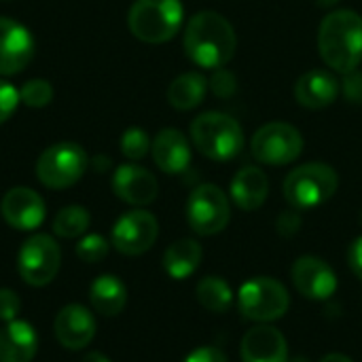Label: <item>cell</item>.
<instances>
[{"mask_svg":"<svg viewBox=\"0 0 362 362\" xmlns=\"http://www.w3.org/2000/svg\"><path fill=\"white\" fill-rule=\"evenodd\" d=\"M208 87V78L202 72H185L170 83L168 102L176 110H193L204 102Z\"/></svg>","mask_w":362,"mask_h":362,"instance_id":"cb8c5ba5","label":"cell"},{"mask_svg":"<svg viewBox=\"0 0 362 362\" xmlns=\"http://www.w3.org/2000/svg\"><path fill=\"white\" fill-rule=\"evenodd\" d=\"M83 362H112L108 356H104V354H100V352H89L85 358H83Z\"/></svg>","mask_w":362,"mask_h":362,"instance_id":"74e56055","label":"cell"},{"mask_svg":"<svg viewBox=\"0 0 362 362\" xmlns=\"http://www.w3.org/2000/svg\"><path fill=\"white\" fill-rule=\"evenodd\" d=\"M339 91H341L339 81L331 72L320 68L301 74L299 81L295 83V100L310 110H320L331 106L339 98Z\"/></svg>","mask_w":362,"mask_h":362,"instance_id":"d6986e66","label":"cell"},{"mask_svg":"<svg viewBox=\"0 0 362 362\" xmlns=\"http://www.w3.org/2000/svg\"><path fill=\"white\" fill-rule=\"evenodd\" d=\"M87 153L76 142H57L45 148L36 161V176L49 189H68L76 185L87 170Z\"/></svg>","mask_w":362,"mask_h":362,"instance_id":"52a82bcc","label":"cell"},{"mask_svg":"<svg viewBox=\"0 0 362 362\" xmlns=\"http://www.w3.org/2000/svg\"><path fill=\"white\" fill-rule=\"evenodd\" d=\"M89 301L93 305V310L106 318L119 316L127 303V288L121 282V278L104 274L98 276L89 288Z\"/></svg>","mask_w":362,"mask_h":362,"instance_id":"7402d4cb","label":"cell"},{"mask_svg":"<svg viewBox=\"0 0 362 362\" xmlns=\"http://www.w3.org/2000/svg\"><path fill=\"white\" fill-rule=\"evenodd\" d=\"M110 250V244L106 238L98 235V233H89V235H83L76 244V257L85 263H100L106 259Z\"/></svg>","mask_w":362,"mask_h":362,"instance_id":"f1b7e54d","label":"cell"},{"mask_svg":"<svg viewBox=\"0 0 362 362\" xmlns=\"http://www.w3.org/2000/svg\"><path fill=\"white\" fill-rule=\"evenodd\" d=\"M250 148L265 165H288L303 153V136L295 125L274 121L257 129Z\"/></svg>","mask_w":362,"mask_h":362,"instance_id":"30bf717a","label":"cell"},{"mask_svg":"<svg viewBox=\"0 0 362 362\" xmlns=\"http://www.w3.org/2000/svg\"><path fill=\"white\" fill-rule=\"evenodd\" d=\"M32 57L34 38L30 30L11 17H0V76L19 74Z\"/></svg>","mask_w":362,"mask_h":362,"instance_id":"4fadbf2b","label":"cell"},{"mask_svg":"<svg viewBox=\"0 0 362 362\" xmlns=\"http://www.w3.org/2000/svg\"><path fill=\"white\" fill-rule=\"evenodd\" d=\"M193 146L212 161H229L240 155L244 146V132L240 123L218 110H208L191 123Z\"/></svg>","mask_w":362,"mask_h":362,"instance_id":"3957f363","label":"cell"},{"mask_svg":"<svg viewBox=\"0 0 362 362\" xmlns=\"http://www.w3.org/2000/svg\"><path fill=\"white\" fill-rule=\"evenodd\" d=\"M182 45L195 66L216 70L231 62L238 38L227 17L216 11H199L189 19Z\"/></svg>","mask_w":362,"mask_h":362,"instance_id":"6da1fadb","label":"cell"},{"mask_svg":"<svg viewBox=\"0 0 362 362\" xmlns=\"http://www.w3.org/2000/svg\"><path fill=\"white\" fill-rule=\"evenodd\" d=\"M320 362H354L350 356H346V354H339V352H333V354H327V356H322Z\"/></svg>","mask_w":362,"mask_h":362,"instance_id":"8d00e7d4","label":"cell"},{"mask_svg":"<svg viewBox=\"0 0 362 362\" xmlns=\"http://www.w3.org/2000/svg\"><path fill=\"white\" fill-rule=\"evenodd\" d=\"M293 362H308V361H305L303 356H299V358H295V361H293Z\"/></svg>","mask_w":362,"mask_h":362,"instance_id":"ab89813d","label":"cell"},{"mask_svg":"<svg viewBox=\"0 0 362 362\" xmlns=\"http://www.w3.org/2000/svg\"><path fill=\"white\" fill-rule=\"evenodd\" d=\"M19 98L30 108H45L53 100V85L45 78H32L19 89Z\"/></svg>","mask_w":362,"mask_h":362,"instance_id":"83f0119b","label":"cell"},{"mask_svg":"<svg viewBox=\"0 0 362 362\" xmlns=\"http://www.w3.org/2000/svg\"><path fill=\"white\" fill-rule=\"evenodd\" d=\"M202 257V244L191 238H185L168 246V250L163 252V269L172 280H187L197 272Z\"/></svg>","mask_w":362,"mask_h":362,"instance_id":"603a6c76","label":"cell"},{"mask_svg":"<svg viewBox=\"0 0 362 362\" xmlns=\"http://www.w3.org/2000/svg\"><path fill=\"white\" fill-rule=\"evenodd\" d=\"M119 146H121V153L129 161H140V159H144L148 155L151 140H148V134L142 127H129V129L123 132Z\"/></svg>","mask_w":362,"mask_h":362,"instance_id":"4316f807","label":"cell"},{"mask_svg":"<svg viewBox=\"0 0 362 362\" xmlns=\"http://www.w3.org/2000/svg\"><path fill=\"white\" fill-rule=\"evenodd\" d=\"M301 225H303V218L299 214V210H284L278 221H276V229L282 238H293L301 231Z\"/></svg>","mask_w":362,"mask_h":362,"instance_id":"1f68e13d","label":"cell"},{"mask_svg":"<svg viewBox=\"0 0 362 362\" xmlns=\"http://www.w3.org/2000/svg\"><path fill=\"white\" fill-rule=\"evenodd\" d=\"M195 297L199 305L212 314H225L235 299L227 280L218 276H206L204 280H199V284L195 286Z\"/></svg>","mask_w":362,"mask_h":362,"instance_id":"d4e9b609","label":"cell"},{"mask_svg":"<svg viewBox=\"0 0 362 362\" xmlns=\"http://www.w3.org/2000/svg\"><path fill=\"white\" fill-rule=\"evenodd\" d=\"M2 218L17 231H34L45 223L47 206L45 199L28 187H15L4 193L0 204Z\"/></svg>","mask_w":362,"mask_h":362,"instance_id":"5bb4252c","label":"cell"},{"mask_svg":"<svg viewBox=\"0 0 362 362\" xmlns=\"http://www.w3.org/2000/svg\"><path fill=\"white\" fill-rule=\"evenodd\" d=\"M318 2V6H325V8H329V6H335L339 0H316Z\"/></svg>","mask_w":362,"mask_h":362,"instance_id":"f35d334b","label":"cell"},{"mask_svg":"<svg viewBox=\"0 0 362 362\" xmlns=\"http://www.w3.org/2000/svg\"><path fill=\"white\" fill-rule=\"evenodd\" d=\"M19 102H21L19 89H15L8 81L0 78V125L13 117V112L17 110Z\"/></svg>","mask_w":362,"mask_h":362,"instance_id":"4dcf8cb0","label":"cell"},{"mask_svg":"<svg viewBox=\"0 0 362 362\" xmlns=\"http://www.w3.org/2000/svg\"><path fill=\"white\" fill-rule=\"evenodd\" d=\"M53 331L66 350H83L95 337V318L87 308L70 303L57 312Z\"/></svg>","mask_w":362,"mask_h":362,"instance_id":"2e32d148","label":"cell"},{"mask_svg":"<svg viewBox=\"0 0 362 362\" xmlns=\"http://www.w3.org/2000/svg\"><path fill=\"white\" fill-rule=\"evenodd\" d=\"M112 191L121 202L142 208L157 199L159 185L146 168L136 163H123L112 174Z\"/></svg>","mask_w":362,"mask_h":362,"instance_id":"9a60e30c","label":"cell"},{"mask_svg":"<svg viewBox=\"0 0 362 362\" xmlns=\"http://www.w3.org/2000/svg\"><path fill=\"white\" fill-rule=\"evenodd\" d=\"M318 51L325 64L337 72H352L362 62V17L356 11L329 13L318 30Z\"/></svg>","mask_w":362,"mask_h":362,"instance_id":"7a4b0ae2","label":"cell"},{"mask_svg":"<svg viewBox=\"0 0 362 362\" xmlns=\"http://www.w3.org/2000/svg\"><path fill=\"white\" fill-rule=\"evenodd\" d=\"M185 19L180 0H136L127 13L129 32L151 45L172 40Z\"/></svg>","mask_w":362,"mask_h":362,"instance_id":"277c9868","label":"cell"},{"mask_svg":"<svg viewBox=\"0 0 362 362\" xmlns=\"http://www.w3.org/2000/svg\"><path fill=\"white\" fill-rule=\"evenodd\" d=\"M210 89L216 98L221 100H227L231 98L235 91H238V78L231 70H227L225 66L223 68H216L210 76Z\"/></svg>","mask_w":362,"mask_h":362,"instance_id":"f546056e","label":"cell"},{"mask_svg":"<svg viewBox=\"0 0 362 362\" xmlns=\"http://www.w3.org/2000/svg\"><path fill=\"white\" fill-rule=\"evenodd\" d=\"M182 362H229L227 354L214 346H202L197 350H193Z\"/></svg>","mask_w":362,"mask_h":362,"instance_id":"836d02e7","label":"cell"},{"mask_svg":"<svg viewBox=\"0 0 362 362\" xmlns=\"http://www.w3.org/2000/svg\"><path fill=\"white\" fill-rule=\"evenodd\" d=\"M151 155L155 165L165 174H182L191 165L189 138L174 127L161 129L151 142Z\"/></svg>","mask_w":362,"mask_h":362,"instance_id":"ac0fdd59","label":"cell"},{"mask_svg":"<svg viewBox=\"0 0 362 362\" xmlns=\"http://www.w3.org/2000/svg\"><path fill=\"white\" fill-rule=\"evenodd\" d=\"M361 225H362V210H361Z\"/></svg>","mask_w":362,"mask_h":362,"instance_id":"60d3db41","label":"cell"},{"mask_svg":"<svg viewBox=\"0 0 362 362\" xmlns=\"http://www.w3.org/2000/svg\"><path fill=\"white\" fill-rule=\"evenodd\" d=\"M19 310H21V303H19L17 293L11 288H0V320L2 322L15 320Z\"/></svg>","mask_w":362,"mask_h":362,"instance_id":"d6a6232c","label":"cell"},{"mask_svg":"<svg viewBox=\"0 0 362 362\" xmlns=\"http://www.w3.org/2000/svg\"><path fill=\"white\" fill-rule=\"evenodd\" d=\"M348 265L352 274L362 282V235H358L350 246H348Z\"/></svg>","mask_w":362,"mask_h":362,"instance_id":"d590c367","label":"cell"},{"mask_svg":"<svg viewBox=\"0 0 362 362\" xmlns=\"http://www.w3.org/2000/svg\"><path fill=\"white\" fill-rule=\"evenodd\" d=\"M238 308L246 320L267 325L280 320L288 312L291 297L282 282L261 276L242 284L238 293Z\"/></svg>","mask_w":362,"mask_h":362,"instance_id":"8992f818","label":"cell"},{"mask_svg":"<svg viewBox=\"0 0 362 362\" xmlns=\"http://www.w3.org/2000/svg\"><path fill=\"white\" fill-rule=\"evenodd\" d=\"M339 187L337 172L320 161L295 168L284 180V197L295 210H310L327 204Z\"/></svg>","mask_w":362,"mask_h":362,"instance_id":"5b68a950","label":"cell"},{"mask_svg":"<svg viewBox=\"0 0 362 362\" xmlns=\"http://www.w3.org/2000/svg\"><path fill=\"white\" fill-rule=\"evenodd\" d=\"M229 193H231L233 204L240 210H246V212L259 210L269 195V178L261 168L246 165L233 176Z\"/></svg>","mask_w":362,"mask_h":362,"instance_id":"44dd1931","label":"cell"},{"mask_svg":"<svg viewBox=\"0 0 362 362\" xmlns=\"http://www.w3.org/2000/svg\"><path fill=\"white\" fill-rule=\"evenodd\" d=\"M242 362H288V344L286 337L269 327H252L240 344Z\"/></svg>","mask_w":362,"mask_h":362,"instance_id":"e0dca14e","label":"cell"},{"mask_svg":"<svg viewBox=\"0 0 362 362\" xmlns=\"http://www.w3.org/2000/svg\"><path fill=\"white\" fill-rule=\"evenodd\" d=\"M62 265L59 244L47 235L36 233L28 238L17 255V272L30 286H47L53 282Z\"/></svg>","mask_w":362,"mask_h":362,"instance_id":"ba28073f","label":"cell"},{"mask_svg":"<svg viewBox=\"0 0 362 362\" xmlns=\"http://www.w3.org/2000/svg\"><path fill=\"white\" fill-rule=\"evenodd\" d=\"M344 93L352 104H362V72H348L344 78Z\"/></svg>","mask_w":362,"mask_h":362,"instance_id":"e575fe53","label":"cell"},{"mask_svg":"<svg viewBox=\"0 0 362 362\" xmlns=\"http://www.w3.org/2000/svg\"><path fill=\"white\" fill-rule=\"evenodd\" d=\"M38 350L36 329L25 320H11L0 329V362H32Z\"/></svg>","mask_w":362,"mask_h":362,"instance_id":"ffe728a7","label":"cell"},{"mask_svg":"<svg viewBox=\"0 0 362 362\" xmlns=\"http://www.w3.org/2000/svg\"><path fill=\"white\" fill-rule=\"evenodd\" d=\"M159 235V223L155 214L146 210L125 212L112 227V246L125 257H138L153 248Z\"/></svg>","mask_w":362,"mask_h":362,"instance_id":"8fae6325","label":"cell"},{"mask_svg":"<svg viewBox=\"0 0 362 362\" xmlns=\"http://www.w3.org/2000/svg\"><path fill=\"white\" fill-rule=\"evenodd\" d=\"M291 278L297 293L312 301H327L337 291V276L333 267L327 261L312 255L299 257L293 263Z\"/></svg>","mask_w":362,"mask_h":362,"instance_id":"7c38bea8","label":"cell"},{"mask_svg":"<svg viewBox=\"0 0 362 362\" xmlns=\"http://www.w3.org/2000/svg\"><path fill=\"white\" fill-rule=\"evenodd\" d=\"M231 218V206L225 191L216 185H199L187 202V221L197 235L221 233Z\"/></svg>","mask_w":362,"mask_h":362,"instance_id":"9c48e42d","label":"cell"},{"mask_svg":"<svg viewBox=\"0 0 362 362\" xmlns=\"http://www.w3.org/2000/svg\"><path fill=\"white\" fill-rule=\"evenodd\" d=\"M89 223H91V216L83 206H66L53 218V233L66 240H74V238L85 235V231L89 229Z\"/></svg>","mask_w":362,"mask_h":362,"instance_id":"484cf974","label":"cell"}]
</instances>
